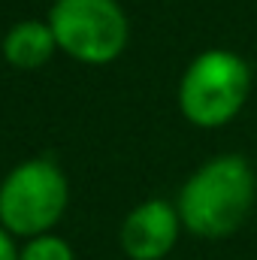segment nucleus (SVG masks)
<instances>
[{"label":"nucleus","instance_id":"0eeeda50","mask_svg":"<svg viewBox=\"0 0 257 260\" xmlns=\"http://www.w3.org/2000/svg\"><path fill=\"white\" fill-rule=\"evenodd\" d=\"M18 260H76L73 257V248L67 245L61 236H34L21 251H18Z\"/></svg>","mask_w":257,"mask_h":260},{"label":"nucleus","instance_id":"7ed1b4c3","mask_svg":"<svg viewBox=\"0 0 257 260\" xmlns=\"http://www.w3.org/2000/svg\"><path fill=\"white\" fill-rule=\"evenodd\" d=\"M49 27L70 58L109 64L127 46V15L115 0H58Z\"/></svg>","mask_w":257,"mask_h":260},{"label":"nucleus","instance_id":"39448f33","mask_svg":"<svg viewBox=\"0 0 257 260\" xmlns=\"http://www.w3.org/2000/svg\"><path fill=\"white\" fill-rule=\"evenodd\" d=\"M182 218L167 200L139 203L121 224V248L130 260H164L179 242Z\"/></svg>","mask_w":257,"mask_h":260},{"label":"nucleus","instance_id":"20e7f679","mask_svg":"<svg viewBox=\"0 0 257 260\" xmlns=\"http://www.w3.org/2000/svg\"><path fill=\"white\" fill-rule=\"evenodd\" d=\"M67 179L52 160H27L0 185V224L15 236H43L67 209Z\"/></svg>","mask_w":257,"mask_h":260},{"label":"nucleus","instance_id":"f257e3e1","mask_svg":"<svg viewBox=\"0 0 257 260\" xmlns=\"http://www.w3.org/2000/svg\"><path fill=\"white\" fill-rule=\"evenodd\" d=\"M257 200V176L242 154H218L206 160L179 191L182 227L200 239H224L236 233Z\"/></svg>","mask_w":257,"mask_h":260},{"label":"nucleus","instance_id":"423d86ee","mask_svg":"<svg viewBox=\"0 0 257 260\" xmlns=\"http://www.w3.org/2000/svg\"><path fill=\"white\" fill-rule=\"evenodd\" d=\"M55 49H58V40H55L52 27L40 24V21H21L3 40L6 61L12 67H18V70H37V67H43L52 58Z\"/></svg>","mask_w":257,"mask_h":260},{"label":"nucleus","instance_id":"f03ea898","mask_svg":"<svg viewBox=\"0 0 257 260\" xmlns=\"http://www.w3.org/2000/svg\"><path fill=\"white\" fill-rule=\"evenodd\" d=\"M251 67L230 49L197 55L179 82V109L194 127L215 130L230 124L248 103Z\"/></svg>","mask_w":257,"mask_h":260},{"label":"nucleus","instance_id":"6e6552de","mask_svg":"<svg viewBox=\"0 0 257 260\" xmlns=\"http://www.w3.org/2000/svg\"><path fill=\"white\" fill-rule=\"evenodd\" d=\"M0 260H18L15 251V242H12V233L0 224Z\"/></svg>","mask_w":257,"mask_h":260}]
</instances>
